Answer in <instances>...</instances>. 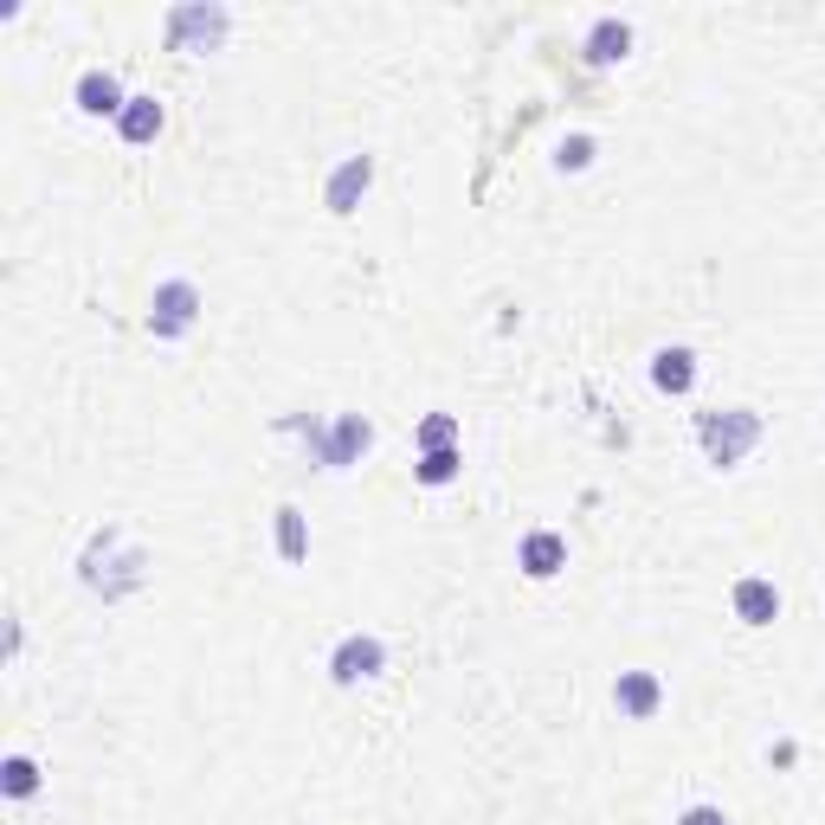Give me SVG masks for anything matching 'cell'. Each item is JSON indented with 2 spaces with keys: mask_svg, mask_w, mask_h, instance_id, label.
<instances>
[{
  "mask_svg": "<svg viewBox=\"0 0 825 825\" xmlns=\"http://www.w3.org/2000/svg\"><path fill=\"white\" fill-rule=\"evenodd\" d=\"M368 175H375V168H368V155L342 161V175L330 181V207H336V213H348V200H355V188H368Z\"/></svg>",
  "mask_w": 825,
  "mask_h": 825,
  "instance_id": "8fae6325",
  "label": "cell"
},
{
  "mask_svg": "<svg viewBox=\"0 0 825 825\" xmlns=\"http://www.w3.org/2000/svg\"><path fill=\"white\" fill-rule=\"evenodd\" d=\"M626 45H633V27L601 20V27H594V39H587V59H594V65H613V59H626Z\"/></svg>",
  "mask_w": 825,
  "mask_h": 825,
  "instance_id": "9c48e42d",
  "label": "cell"
},
{
  "mask_svg": "<svg viewBox=\"0 0 825 825\" xmlns=\"http://www.w3.org/2000/svg\"><path fill=\"white\" fill-rule=\"evenodd\" d=\"M735 613H742L749 626H767V619L781 613V594H774L767 581H742V587H735Z\"/></svg>",
  "mask_w": 825,
  "mask_h": 825,
  "instance_id": "8992f818",
  "label": "cell"
},
{
  "mask_svg": "<svg viewBox=\"0 0 825 825\" xmlns=\"http://www.w3.org/2000/svg\"><path fill=\"white\" fill-rule=\"evenodd\" d=\"M77 104H84L91 116H123L129 97H123V84H116L111 72H84L77 77Z\"/></svg>",
  "mask_w": 825,
  "mask_h": 825,
  "instance_id": "277c9868",
  "label": "cell"
},
{
  "mask_svg": "<svg viewBox=\"0 0 825 825\" xmlns=\"http://www.w3.org/2000/svg\"><path fill=\"white\" fill-rule=\"evenodd\" d=\"M587 155H594V143H567V149H562V168H581Z\"/></svg>",
  "mask_w": 825,
  "mask_h": 825,
  "instance_id": "2e32d148",
  "label": "cell"
},
{
  "mask_svg": "<svg viewBox=\"0 0 825 825\" xmlns=\"http://www.w3.org/2000/svg\"><path fill=\"white\" fill-rule=\"evenodd\" d=\"M451 471H458V458H451V451H432V458L419 464V478H426V484H446Z\"/></svg>",
  "mask_w": 825,
  "mask_h": 825,
  "instance_id": "4fadbf2b",
  "label": "cell"
},
{
  "mask_svg": "<svg viewBox=\"0 0 825 825\" xmlns=\"http://www.w3.org/2000/svg\"><path fill=\"white\" fill-rule=\"evenodd\" d=\"M613 703H619L626 716H651V710H658V677L626 671L619 683H613Z\"/></svg>",
  "mask_w": 825,
  "mask_h": 825,
  "instance_id": "5b68a950",
  "label": "cell"
},
{
  "mask_svg": "<svg viewBox=\"0 0 825 825\" xmlns=\"http://www.w3.org/2000/svg\"><path fill=\"white\" fill-rule=\"evenodd\" d=\"M194 310H200V291H194L188 278H175V284H161V291H155L149 330H155V336H181V330L194 323Z\"/></svg>",
  "mask_w": 825,
  "mask_h": 825,
  "instance_id": "7a4b0ae2",
  "label": "cell"
},
{
  "mask_svg": "<svg viewBox=\"0 0 825 825\" xmlns=\"http://www.w3.org/2000/svg\"><path fill=\"white\" fill-rule=\"evenodd\" d=\"M677 825H729V813H716V806H690Z\"/></svg>",
  "mask_w": 825,
  "mask_h": 825,
  "instance_id": "9a60e30c",
  "label": "cell"
},
{
  "mask_svg": "<svg viewBox=\"0 0 825 825\" xmlns=\"http://www.w3.org/2000/svg\"><path fill=\"white\" fill-rule=\"evenodd\" d=\"M380 665H387L380 638H342L336 645V683H368Z\"/></svg>",
  "mask_w": 825,
  "mask_h": 825,
  "instance_id": "3957f363",
  "label": "cell"
},
{
  "mask_svg": "<svg viewBox=\"0 0 825 825\" xmlns=\"http://www.w3.org/2000/svg\"><path fill=\"white\" fill-rule=\"evenodd\" d=\"M690 362H697L690 348H665V355H658V368H651V380H658L665 394H683V387H690V375H697Z\"/></svg>",
  "mask_w": 825,
  "mask_h": 825,
  "instance_id": "30bf717a",
  "label": "cell"
},
{
  "mask_svg": "<svg viewBox=\"0 0 825 825\" xmlns=\"http://www.w3.org/2000/svg\"><path fill=\"white\" fill-rule=\"evenodd\" d=\"M33 787H39L33 761H27V754H13V761H7V793H13V800H27Z\"/></svg>",
  "mask_w": 825,
  "mask_h": 825,
  "instance_id": "7c38bea8",
  "label": "cell"
},
{
  "mask_svg": "<svg viewBox=\"0 0 825 825\" xmlns=\"http://www.w3.org/2000/svg\"><path fill=\"white\" fill-rule=\"evenodd\" d=\"M278 516H284V555L297 562V555H303V523H297V510H278Z\"/></svg>",
  "mask_w": 825,
  "mask_h": 825,
  "instance_id": "5bb4252c",
  "label": "cell"
},
{
  "mask_svg": "<svg viewBox=\"0 0 825 825\" xmlns=\"http://www.w3.org/2000/svg\"><path fill=\"white\" fill-rule=\"evenodd\" d=\"M754 439H761V419H754V412H722V419L710 412V419H703V446H710L716 464H735Z\"/></svg>",
  "mask_w": 825,
  "mask_h": 825,
  "instance_id": "6da1fadb",
  "label": "cell"
},
{
  "mask_svg": "<svg viewBox=\"0 0 825 825\" xmlns=\"http://www.w3.org/2000/svg\"><path fill=\"white\" fill-rule=\"evenodd\" d=\"M116 123H123V136H129V143H149L155 129H161V104H155V97H129Z\"/></svg>",
  "mask_w": 825,
  "mask_h": 825,
  "instance_id": "52a82bcc",
  "label": "cell"
},
{
  "mask_svg": "<svg viewBox=\"0 0 825 825\" xmlns=\"http://www.w3.org/2000/svg\"><path fill=\"white\" fill-rule=\"evenodd\" d=\"M562 562H567L562 535H529V542H523V567L535 574V581H549V574H555Z\"/></svg>",
  "mask_w": 825,
  "mask_h": 825,
  "instance_id": "ba28073f",
  "label": "cell"
}]
</instances>
